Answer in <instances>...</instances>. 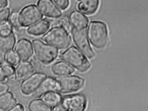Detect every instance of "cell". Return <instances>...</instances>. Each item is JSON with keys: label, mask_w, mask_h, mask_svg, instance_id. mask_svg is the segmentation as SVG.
<instances>
[{"label": "cell", "mask_w": 148, "mask_h": 111, "mask_svg": "<svg viewBox=\"0 0 148 111\" xmlns=\"http://www.w3.org/2000/svg\"><path fill=\"white\" fill-rule=\"evenodd\" d=\"M58 84V92L69 93L77 92L84 84V80L79 76H64L55 78Z\"/></svg>", "instance_id": "5b68a950"}, {"label": "cell", "mask_w": 148, "mask_h": 111, "mask_svg": "<svg viewBox=\"0 0 148 111\" xmlns=\"http://www.w3.org/2000/svg\"><path fill=\"white\" fill-rule=\"evenodd\" d=\"M32 43L37 59L43 64H50L58 57V50L55 47L46 44L38 39L33 40Z\"/></svg>", "instance_id": "277c9868"}, {"label": "cell", "mask_w": 148, "mask_h": 111, "mask_svg": "<svg viewBox=\"0 0 148 111\" xmlns=\"http://www.w3.org/2000/svg\"><path fill=\"white\" fill-rule=\"evenodd\" d=\"M47 77L46 75L44 73L37 72L33 73L21 82L20 86L21 92L26 95L33 94Z\"/></svg>", "instance_id": "ba28073f"}, {"label": "cell", "mask_w": 148, "mask_h": 111, "mask_svg": "<svg viewBox=\"0 0 148 111\" xmlns=\"http://www.w3.org/2000/svg\"><path fill=\"white\" fill-rule=\"evenodd\" d=\"M10 15V10L8 8L0 11V25L7 21Z\"/></svg>", "instance_id": "484cf974"}, {"label": "cell", "mask_w": 148, "mask_h": 111, "mask_svg": "<svg viewBox=\"0 0 148 111\" xmlns=\"http://www.w3.org/2000/svg\"><path fill=\"white\" fill-rule=\"evenodd\" d=\"M87 34L90 42L95 47L102 48L107 44L108 30L104 23L98 21L90 22Z\"/></svg>", "instance_id": "7a4b0ae2"}, {"label": "cell", "mask_w": 148, "mask_h": 111, "mask_svg": "<svg viewBox=\"0 0 148 111\" xmlns=\"http://www.w3.org/2000/svg\"><path fill=\"white\" fill-rule=\"evenodd\" d=\"M19 13L18 11H13L11 13L9 16V22L12 26H13L17 29H19L21 27L19 22Z\"/></svg>", "instance_id": "cb8c5ba5"}, {"label": "cell", "mask_w": 148, "mask_h": 111, "mask_svg": "<svg viewBox=\"0 0 148 111\" xmlns=\"http://www.w3.org/2000/svg\"><path fill=\"white\" fill-rule=\"evenodd\" d=\"M15 51L19 57L20 60L27 61L33 54L32 44L28 39L26 38L20 39L15 45Z\"/></svg>", "instance_id": "30bf717a"}, {"label": "cell", "mask_w": 148, "mask_h": 111, "mask_svg": "<svg viewBox=\"0 0 148 111\" xmlns=\"http://www.w3.org/2000/svg\"><path fill=\"white\" fill-rule=\"evenodd\" d=\"M42 39L49 45L59 49L68 47L71 41L67 29L61 26L53 27L43 36Z\"/></svg>", "instance_id": "6da1fadb"}, {"label": "cell", "mask_w": 148, "mask_h": 111, "mask_svg": "<svg viewBox=\"0 0 148 111\" xmlns=\"http://www.w3.org/2000/svg\"><path fill=\"white\" fill-rule=\"evenodd\" d=\"M99 5V0H84L79 3L78 8L84 14L91 15L97 11Z\"/></svg>", "instance_id": "2e32d148"}, {"label": "cell", "mask_w": 148, "mask_h": 111, "mask_svg": "<svg viewBox=\"0 0 148 111\" xmlns=\"http://www.w3.org/2000/svg\"><path fill=\"white\" fill-rule=\"evenodd\" d=\"M17 103V100L11 92H6L0 95V109L8 111L14 106Z\"/></svg>", "instance_id": "e0dca14e"}, {"label": "cell", "mask_w": 148, "mask_h": 111, "mask_svg": "<svg viewBox=\"0 0 148 111\" xmlns=\"http://www.w3.org/2000/svg\"><path fill=\"white\" fill-rule=\"evenodd\" d=\"M62 104L70 111H85L87 107V99L83 94H75L64 97Z\"/></svg>", "instance_id": "9c48e42d"}, {"label": "cell", "mask_w": 148, "mask_h": 111, "mask_svg": "<svg viewBox=\"0 0 148 111\" xmlns=\"http://www.w3.org/2000/svg\"><path fill=\"white\" fill-rule=\"evenodd\" d=\"M6 79L5 75L2 71L1 67H0V82H3Z\"/></svg>", "instance_id": "836d02e7"}, {"label": "cell", "mask_w": 148, "mask_h": 111, "mask_svg": "<svg viewBox=\"0 0 148 111\" xmlns=\"http://www.w3.org/2000/svg\"><path fill=\"white\" fill-rule=\"evenodd\" d=\"M8 5V0H0V11L4 10Z\"/></svg>", "instance_id": "d6a6232c"}, {"label": "cell", "mask_w": 148, "mask_h": 111, "mask_svg": "<svg viewBox=\"0 0 148 111\" xmlns=\"http://www.w3.org/2000/svg\"><path fill=\"white\" fill-rule=\"evenodd\" d=\"M7 111H25V108L21 104H17Z\"/></svg>", "instance_id": "f546056e"}, {"label": "cell", "mask_w": 148, "mask_h": 111, "mask_svg": "<svg viewBox=\"0 0 148 111\" xmlns=\"http://www.w3.org/2000/svg\"><path fill=\"white\" fill-rule=\"evenodd\" d=\"M38 8L42 14L51 18H58L62 15V12L52 0H38Z\"/></svg>", "instance_id": "8fae6325"}, {"label": "cell", "mask_w": 148, "mask_h": 111, "mask_svg": "<svg viewBox=\"0 0 148 111\" xmlns=\"http://www.w3.org/2000/svg\"><path fill=\"white\" fill-rule=\"evenodd\" d=\"M12 31V27L9 22L7 21L0 25V34H7Z\"/></svg>", "instance_id": "d4e9b609"}, {"label": "cell", "mask_w": 148, "mask_h": 111, "mask_svg": "<svg viewBox=\"0 0 148 111\" xmlns=\"http://www.w3.org/2000/svg\"><path fill=\"white\" fill-rule=\"evenodd\" d=\"M9 88V86L7 84L2 82H0V95L8 92Z\"/></svg>", "instance_id": "f1b7e54d"}, {"label": "cell", "mask_w": 148, "mask_h": 111, "mask_svg": "<svg viewBox=\"0 0 148 111\" xmlns=\"http://www.w3.org/2000/svg\"><path fill=\"white\" fill-rule=\"evenodd\" d=\"M72 33L74 43L78 48L88 58H93L95 54L89 43L86 29L79 30L73 28Z\"/></svg>", "instance_id": "52a82bcc"}, {"label": "cell", "mask_w": 148, "mask_h": 111, "mask_svg": "<svg viewBox=\"0 0 148 111\" xmlns=\"http://www.w3.org/2000/svg\"><path fill=\"white\" fill-rule=\"evenodd\" d=\"M28 109L29 111H52L51 106L38 99L32 100L29 103Z\"/></svg>", "instance_id": "44dd1931"}, {"label": "cell", "mask_w": 148, "mask_h": 111, "mask_svg": "<svg viewBox=\"0 0 148 111\" xmlns=\"http://www.w3.org/2000/svg\"><path fill=\"white\" fill-rule=\"evenodd\" d=\"M6 52L0 48V66L5 63L6 57Z\"/></svg>", "instance_id": "4dcf8cb0"}, {"label": "cell", "mask_w": 148, "mask_h": 111, "mask_svg": "<svg viewBox=\"0 0 148 111\" xmlns=\"http://www.w3.org/2000/svg\"><path fill=\"white\" fill-rule=\"evenodd\" d=\"M61 59L81 72L87 71L91 66L84 54L74 46H72L61 54Z\"/></svg>", "instance_id": "3957f363"}, {"label": "cell", "mask_w": 148, "mask_h": 111, "mask_svg": "<svg viewBox=\"0 0 148 111\" xmlns=\"http://www.w3.org/2000/svg\"><path fill=\"white\" fill-rule=\"evenodd\" d=\"M1 69L6 79L8 80L11 82H15L17 80L16 70L14 66L9 64H5L1 67Z\"/></svg>", "instance_id": "7402d4cb"}, {"label": "cell", "mask_w": 148, "mask_h": 111, "mask_svg": "<svg viewBox=\"0 0 148 111\" xmlns=\"http://www.w3.org/2000/svg\"><path fill=\"white\" fill-rule=\"evenodd\" d=\"M43 14L35 4H30L24 7L19 13V22L21 26L28 27L39 21Z\"/></svg>", "instance_id": "8992f818"}, {"label": "cell", "mask_w": 148, "mask_h": 111, "mask_svg": "<svg viewBox=\"0 0 148 111\" xmlns=\"http://www.w3.org/2000/svg\"><path fill=\"white\" fill-rule=\"evenodd\" d=\"M55 4L62 10H65L68 8L70 3L69 0H53Z\"/></svg>", "instance_id": "83f0119b"}, {"label": "cell", "mask_w": 148, "mask_h": 111, "mask_svg": "<svg viewBox=\"0 0 148 111\" xmlns=\"http://www.w3.org/2000/svg\"><path fill=\"white\" fill-rule=\"evenodd\" d=\"M70 20L74 28L79 30L86 29L89 22L88 18L77 10L71 13Z\"/></svg>", "instance_id": "4fadbf2b"}, {"label": "cell", "mask_w": 148, "mask_h": 111, "mask_svg": "<svg viewBox=\"0 0 148 111\" xmlns=\"http://www.w3.org/2000/svg\"><path fill=\"white\" fill-rule=\"evenodd\" d=\"M15 42L16 37L13 31L7 34H0V48L5 52L12 50Z\"/></svg>", "instance_id": "ac0fdd59"}, {"label": "cell", "mask_w": 148, "mask_h": 111, "mask_svg": "<svg viewBox=\"0 0 148 111\" xmlns=\"http://www.w3.org/2000/svg\"><path fill=\"white\" fill-rule=\"evenodd\" d=\"M58 84L56 79L51 77H47L34 93L33 96L35 98H40L46 93L49 92H58Z\"/></svg>", "instance_id": "7c38bea8"}, {"label": "cell", "mask_w": 148, "mask_h": 111, "mask_svg": "<svg viewBox=\"0 0 148 111\" xmlns=\"http://www.w3.org/2000/svg\"><path fill=\"white\" fill-rule=\"evenodd\" d=\"M6 60L8 64L14 66L18 65L20 61L19 57L18 56L17 53L13 50L8 52L6 54Z\"/></svg>", "instance_id": "603a6c76"}, {"label": "cell", "mask_w": 148, "mask_h": 111, "mask_svg": "<svg viewBox=\"0 0 148 111\" xmlns=\"http://www.w3.org/2000/svg\"><path fill=\"white\" fill-rule=\"evenodd\" d=\"M77 1H81V0H77Z\"/></svg>", "instance_id": "e575fe53"}, {"label": "cell", "mask_w": 148, "mask_h": 111, "mask_svg": "<svg viewBox=\"0 0 148 111\" xmlns=\"http://www.w3.org/2000/svg\"><path fill=\"white\" fill-rule=\"evenodd\" d=\"M53 73L57 75L65 76L71 74L74 72V69L66 62L58 61L54 63L51 68Z\"/></svg>", "instance_id": "d6986e66"}, {"label": "cell", "mask_w": 148, "mask_h": 111, "mask_svg": "<svg viewBox=\"0 0 148 111\" xmlns=\"http://www.w3.org/2000/svg\"><path fill=\"white\" fill-rule=\"evenodd\" d=\"M15 70L17 80H23L32 74L34 68L31 62L26 61L19 63Z\"/></svg>", "instance_id": "5bb4252c"}, {"label": "cell", "mask_w": 148, "mask_h": 111, "mask_svg": "<svg viewBox=\"0 0 148 111\" xmlns=\"http://www.w3.org/2000/svg\"><path fill=\"white\" fill-rule=\"evenodd\" d=\"M52 111H69L68 109L63 105L59 104L55 106L53 109Z\"/></svg>", "instance_id": "1f68e13d"}, {"label": "cell", "mask_w": 148, "mask_h": 111, "mask_svg": "<svg viewBox=\"0 0 148 111\" xmlns=\"http://www.w3.org/2000/svg\"><path fill=\"white\" fill-rule=\"evenodd\" d=\"M42 100L51 107H54L62 101V96L56 92H49L42 96Z\"/></svg>", "instance_id": "ffe728a7"}, {"label": "cell", "mask_w": 148, "mask_h": 111, "mask_svg": "<svg viewBox=\"0 0 148 111\" xmlns=\"http://www.w3.org/2000/svg\"><path fill=\"white\" fill-rule=\"evenodd\" d=\"M55 24H56L55 26H61L66 29L67 30L70 27L69 21H68L66 18H64V17L57 20L55 23Z\"/></svg>", "instance_id": "4316f807"}, {"label": "cell", "mask_w": 148, "mask_h": 111, "mask_svg": "<svg viewBox=\"0 0 148 111\" xmlns=\"http://www.w3.org/2000/svg\"><path fill=\"white\" fill-rule=\"evenodd\" d=\"M50 27V22L46 19H43L29 27L27 31L30 34L38 36L45 34L49 29Z\"/></svg>", "instance_id": "9a60e30c"}]
</instances>
